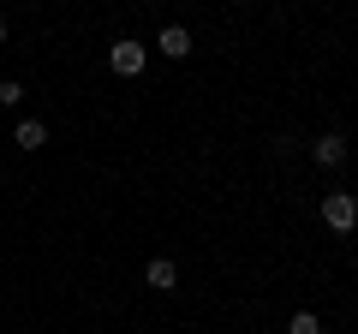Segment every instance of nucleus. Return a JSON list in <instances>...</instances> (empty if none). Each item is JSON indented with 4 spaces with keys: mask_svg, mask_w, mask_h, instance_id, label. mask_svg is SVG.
<instances>
[{
    "mask_svg": "<svg viewBox=\"0 0 358 334\" xmlns=\"http://www.w3.org/2000/svg\"><path fill=\"white\" fill-rule=\"evenodd\" d=\"M322 221H329L334 233H352L358 227V197L352 191H329L322 197Z\"/></svg>",
    "mask_w": 358,
    "mask_h": 334,
    "instance_id": "nucleus-1",
    "label": "nucleus"
},
{
    "mask_svg": "<svg viewBox=\"0 0 358 334\" xmlns=\"http://www.w3.org/2000/svg\"><path fill=\"white\" fill-rule=\"evenodd\" d=\"M143 60H150V54H143V42H114V48H108V66H114L120 78H138Z\"/></svg>",
    "mask_w": 358,
    "mask_h": 334,
    "instance_id": "nucleus-2",
    "label": "nucleus"
},
{
    "mask_svg": "<svg viewBox=\"0 0 358 334\" xmlns=\"http://www.w3.org/2000/svg\"><path fill=\"white\" fill-rule=\"evenodd\" d=\"M155 48H162L167 60H185V54H192V30H185V24H167V30H162V42H155Z\"/></svg>",
    "mask_w": 358,
    "mask_h": 334,
    "instance_id": "nucleus-3",
    "label": "nucleus"
},
{
    "mask_svg": "<svg viewBox=\"0 0 358 334\" xmlns=\"http://www.w3.org/2000/svg\"><path fill=\"white\" fill-rule=\"evenodd\" d=\"M143 281H150L155 293H173V286H179V269H173V263H167V257H155L150 269H143Z\"/></svg>",
    "mask_w": 358,
    "mask_h": 334,
    "instance_id": "nucleus-4",
    "label": "nucleus"
},
{
    "mask_svg": "<svg viewBox=\"0 0 358 334\" xmlns=\"http://www.w3.org/2000/svg\"><path fill=\"white\" fill-rule=\"evenodd\" d=\"M310 155H317L322 167H341V161H346V138H334V131H329V138L310 143Z\"/></svg>",
    "mask_w": 358,
    "mask_h": 334,
    "instance_id": "nucleus-5",
    "label": "nucleus"
},
{
    "mask_svg": "<svg viewBox=\"0 0 358 334\" xmlns=\"http://www.w3.org/2000/svg\"><path fill=\"white\" fill-rule=\"evenodd\" d=\"M13 143H18V150H42V143H48V126H42V119H24Z\"/></svg>",
    "mask_w": 358,
    "mask_h": 334,
    "instance_id": "nucleus-6",
    "label": "nucleus"
},
{
    "mask_svg": "<svg viewBox=\"0 0 358 334\" xmlns=\"http://www.w3.org/2000/svg\"><path fill=\"white\" fill-rule=\"evenodd\" d=\"M287 334H322V322H317V317H310V310H299V317H293V322H287Z\"/></svg>",
    "mask_w": 358,
    "mask_h": 334,
    "instance_id": "nucleus-7",
    "label": "nucleus"
},
{
    "mask_svg": "<svg viewBox=\"0 0 358 334\" xmlns=\"http://www.w3.org/2000/svg\"><path fill=\"white\" fill-rule=\"evenodd\" d=\"M24 102V84H18V78H6V84H0V108H18Z\"/></svg>",
    "mask_w": 358,
    "mask_h": 334,
    "instance_id": "nucleus-8",
    "label": "nucleus"
},
{
    "mask_svg": "<svg viewBox=\"0 0 358 334\" xmlns=\"http://www.w3.org/2000/svg\"><path fill=\"white\" fill-rule=\"evenodd\" d=\"M0 42H6V18H0Z\"/></svg>",
    "mask_w": 358,
    "mask_h": 334,
    "instance_id": "nucleus-9",
    "label": "nucleus"
}]
</instances>
